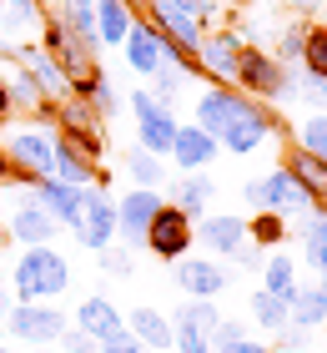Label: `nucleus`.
I'll list each match as a JSON object with an SVG mask.
<instances>
[{
  "label": "nucleus",
  "instance_id": "nucleus-1",
  "mask_svg": "<svg viewBox=\"0 0 327 353\" xmlns=\"http://www.w3.org/2000/svg\"><path fill=\"white\" fill-rule=\"evenodd\" d=\"M191 117L222 152H232V157H252V152L267 147V137L282 132L277 111L252 101V96H242L237 86H207L202 96H196Z\"/></svg>",
  "mask_w": 327,
  "mask_h": 353
},
{
  "label": "nucleus",
  "instance_id": "nucleus-2",
  "mask_svg": "<svg viewBox=\"0 0 327 353\" xmlns=\"http://www.w3.org/2000/svg\"><path fill=\"white\" fill-rule=\"evenodd\" d=\"M6 283H10L15 303H56V298L71 293L76 272L65 263V252H56V248H21V258H15Z\"/></svg>",
  "mask_w": 327,
  "mask_h": 353
},
{
  "label": "nucleus",
  "instance_id": "nucleus-3",
  "mask_svg": "<svg viewBox=\"0 0 327 353\" xmlns=\"http://www.w3.org/2000/svg\"><path fill=\"white\" fill-rule=\"evenodd\" d=\"M0 152L10 157L15 172L25 176H51L56 167V126H30V121H0Z\"/></svg>",
  "mask_w": 327,
  "mask_h": 353
},
{
  "label": "nucleus",
  "instance_id": "nucleus-4",
  "mask_svg": "<svg viewBox=\"0 0 327 353\" xmlns=\"http://www.w3.org/2000/svg\"><path fill=\"white\" fill-rule=\"evenodd\" d=\"M242 202H247L252 212H277L282 222H297L302 212H313V202H307L302 187L287 176V167H272L267 176H252V182L242 187Z\"/></svg>",
  "mask_w": 327,
  "mask_h": 353
},
{
  "label": "nucleus",
  "instance_id": "nucleus-5",
  "mask_svg": "<svg viewBox=\"0 0 327 353\" xmlns=\"http://www.w3.org/2000/svg\"><path fill=\"white\" fill-rule=\"evenodd\" d=\"M126 106H131V117H136V147L167 162L171 137H176V126H182V121H176L161 101H151V91H146V86H131L126 91Z\"/></svg>",
  "mask_w": 327,
  "mask_h": 353
},
{
  "label": "nucleus",
  "instance_id": "nucleus-6",
  "mask_svg": "<svg viewBox=\"0 0 327 353\" xmlns=\"http://www.w3.org/2000/svg\"><path fill=\"white\" fill-rule=\"evenodd\" d=\"M65 328H71V318L56 303H15L6 313V333L25 348H51V343H61Z\"/></svg>",
  "mask_w": 327,
  "mask_h": 353
},
{
  "label": "nucleus",
  "instance_id": "nucleus-7",
  "mask_svg": "<svg viewBox=\"0 0 327 353\" xmlns=\"http://www.w3.org/2000/svg\"><path fill=\"white\" fill-rule=\"evenodd\" d=\"M191 217L182 212V207H171V202H161L156 207V217H151V228H146V252L161 263H182L191 258Z\"/></svg>",
  "mask_w": 327,
  "mask_h": 353
},
{
  "label": "nucleus",
  "instance_id": "nucleus-8",
  "mask_svg": "<svg viewBox=\"0 0 327 353\" xmlns=\"http://www.w3.org/2000/svg\"><path fill=\"white\" fill-rule=\"evenodd\" d=\"M76 243L101 252L116 243V197L106 187H86L81 192V217H76Z\"/></svg>",
  "mask_w": 327,
  "mask_h": 353
},
{
  "label": "nucleus",
  "instance_id": "nucleus-9",
  "mask_svg": "<svg viewBox=\"0 0 327 353\" xmlns=\"http://www.w3.org/2000/svg\"><path fill=\"white\" fill-rule=\"evenodd\" d=\"M161 202H167V192H146V187H131L116 202V237L126 252H146V228H151Z\"/></svg>",
  "mask_w": 327,
  "mask_h": 353
},
{
  "label": "nucleus",
  "instance_id": "nucleus-10",
  "mask_svg": "<svg viewBox=\"0 0 327 353\" xmlns=\"http://www.w3.org/2000/svg\"><path fill=\"white\" fill-rule=\"evenodd\" d=\"M242 46H247L242 30H207L202 46H196V71H202L211 86H232Z\"/></svg>",
  "mask_w": 327,
  "mask_h": 353
},
{
  "label": "nucleus",
  "instance_id": "nucleus-11",
  "mask_svg": "<svg viewBox=\"0 0 327 353\" xmlns=\"http://www.w3.org/2000/svg\"><path fill=\"white\" fill-rule=\"evenodd\" d=\"M196 248H207V258H237V248H247V217L237 212H207L191 222Z\"/></svg>",
  "mask_w": 327,
  "mask_h": 353
},
{
  "label": "nucleus",
  "instance_id": "nucleus-12",
  "mask_svg": "<svg viewBox=\"0 0 327 353\" xmlns=\"http://www.w3.org/2000/svg\"><path fill=\"white\" fill-rule=\"evenodd\" d=\"M56 232H61V228H56V217L45 212V207L30 197V192L10 207V217H6V237H10L15 248H51V237H56Z\"/></svg>",
  "mask_w": 327,
  "mask_h": 353
},
{
  "label": "nucleus",
  "instance_id": "nucleus-13",
  "mask_svg": "<svg viewBox=\"0 0 327 353\" xmlns=\"http://www.w3.org/2000/svg\"><path fill=\"white\" fill-rule=\"evenodd\" d=\"M171 278L196 303H217L226 288H232V278H226V268L217 258H182V263H171Z\"/></svg>",
  "mask_w": 327,
  "mask_h": 353
},
{
  "label": "nucleus",
  "instance_id": "nucleus-14",
  "mask_svg": "<svg viewBox=\"0 0 327 353\" xmlns=\"http://www.w3.org/2000/svg\"><path fill=\"white\" fill-rule=\"evenodd\" d=\"M121 56H126V66H131V76H141V81H151L156 76V66L167 61V36L146 21V15H136L131 21V30H126V46H121Z\"/></svg>",
  "mask_w": 327,
  "mask_h": 353
},
{
  "label": "nucleus",
  "instance_id": "nucleus-15",
  "mask_svg": "<svg viewBox=\"0 0 327 353\" xmlns=\"http://www.w3.org/2000/svg\"><path fill=\"white\" fill-rule=\"evenodd\" d=\"M71 328H81L96 348H101V343L116 339V333H126V313H121L106 293H91V298L76 303V323H71Z\"/></svg>",
  "mask_w": 327,
  "mask_h": 353
},
{
  "label": "nucleus",
  "instance_id": "nucleus-16",
  "mask_svg": "<svg viewBox=\"0 0 327 353\" xmlns=\"http://www.w3.org/2000/svg\"><path fill=\"white\" fill-rule=\"evenodd\" d=\"M217 157H222V147L202 132V126H176L167 162L182 172V176H187V172H207V167H217Z\"/></svg>",
  "mask_w": 327,
  "mask_h": 353
},
{
  "label": "nucleus",
  "instance_id": "nucleus-17",
  "mask_svg": "<svg viewBox=\"0 0 327 353\" xmlns=\"http://www.w3.org/2000/svg\"><path fill=\"white\" fill-rule=\"evenodd\" d=\"M25 192H30V197H36V202L45 207V212L56 217V228H65V232L76 237V217H81V192H86V187H65V182H56V176H36V182H30Z\"/></svg>",
  "mask_w": 327,
  "mask_h": 353
},
{
  "label": "nucleus",
  "instance_id": "nucleus-18",
  "mask_svg": "<svg viewBox=\"0 0 327 353\" xmlns=\"http://www.w3.org/2000/svg\"><path fill=\"white\" fill-rule=\"evenodd\" d=\"M277 167H287V176L302 187V197L317 207V212H327V167L317 162V157H307L302 147H292L287 141V152H282V162Z\"/></svg>",
  "mask_w": 327,
  "mask_h": 353
},
{
  "label": "nucleus",
  "instance_id": "nucleus-19",
  "mask_svg": "<svg viewBox=\"0 0 327 353\" xmlns=\"http://www.w3.org/2000/svg\"><path fill=\"white\" fill-rule=\"evenodd\" d=\"M15 66H25L30 76H36V86L45 91V101H65V96H71V86H65L61 66H56V61H51V56L41 51L36 41H30V46H25V41L15 46Z\"/></svg>",
  "mask_w": 327,
  "mask_h": 353
},
{
  "label": "nucleus",
  "instance_id": "nucleus-20",
  "mask_svg": "<svg viewBox=\"0 0 327 353\" xmlns=\"http://www.w3.org/2000/svg\"><path fill=\"white\" fill-rule=\"evenodd\" d=\"M287 318L292 323L287 328H302V333H313V328H327V283L317 278V283H297V293H292V303H287Z\"/></svg>",
  "mask_w": 327,
  "mask_h": 353
},
{
  "label": "nucleus",
  "instance_id": "nucleus-21",
  "mask_svg": "<svg viewBox=\"0 0 327 353\" xmlns=\"http://www.w3.org/2000/svg\"><path fill=\"white\" fill-rule=\"evenodd\" d=\"M126 333L131 339H136L146 353H161V348H171V318L161 313V308H131L126 313Z\"/></svg>",
  "mask_w": 327,
  "mask_h": 353
},
{
  "label": "nucleus",
  "instance_id": "nucleus-22",
  "mask_svg": "<svg viewBox=\"0 0 327 353\" xmlns=\"http://www.w3.org/2000/svg\"><path fill=\"white\" fill-rule=\"evenodd\" d=\"M211 197H217V182H211V172H187V176H176L171 182V207H182V212L196 222V217H207V207Z\"/></svg>",
  "mask_w": 327,
  "mask_h": 353
},
{
  "label": "nucleus",
  "instance_id": "nucleus-23",
  "mask_svg": "<svg viewBox=\"0 0 327 353\" xmlns=\"http://www.w3.org/2000/svg\"><path fill=\"white\" fill-rule=\"evenodd\" d=\"M297 237H302V263L317 272V278H327V212H302L297 217Z\"/></svg>",
  "mask_w": 327,
  "mask_h": 353
},
{
  "label": "nucleus",
  "instance_id": "nucleus-24",
  "mask_svg": "<svg viewBox=\"0 0 327 353\" xmlns=\"http://www.w3.org/2000/svg\"><path fill=\"white\" fill-rule=\"evenodd\" d=\"M136 21V10L126 6V0H96V41L106 46H126V30Z\"/></svg>",
  "mask_w": 327,
  "mask_h": 353
},
{
  "label": "nucleus",
  "instance_id": "nucleus-25",
  "mask_svg": "<svg viewBox=\"0 0 327 353\" xmlns=\"http://www.w3.org/2000/svg\"><path fill=\"white\" fill-rule=\"evenodd\" d=\"M71 96H86V101L96 106V117H101V121H116V117H121V106H126V96L116 91V81H111L106 71H96L91 81H86V86H76Z\"/></svg>",
  "mask_w": 327,
  "mask_h": 353
},
{
  "label": "nucleus",
  "instance_id": "nucleus-26",
  "mask_svg": "<svg viewBox=\"0 0 327 353\" xmlns=\"http://www.w3.org/2000/svg\"><path fill=\"white\" fill-rule=\"evenodd\" d=\"M262 293L292 303V293H297V263L287 252H267V263H262Z\"/></svg>",
  "mask_w": 327,
  "mask_h": 353
},
{
  "label": "nucleus",
  "instance_id": "nucleus-27",
  "mask_svg": "<svg viewBox=\"0 0 327 353\" xmlns=\"http://www.w3.org/2000/svg\"><path fill=\"white\" fill-rule=\"evenodd\" d=\"M126 176L136 187H146V192H161V187H167V162L151 157V152H141L136 141H131V147H126Z\"/></svg>",
  "mask_w": 327,
  "mask_h": 353
},
{
  "label": "nucleus",
  "instance_id": "nucleus-28",
  "mask_svg": "<svg viewBox=\"0 0 327 353\" xmlns=\"http://www.w3.org/2000/svg\"><path fill=\"white\" fill-rule=\"evenodd\" d=\"M207 339H211V353H272L267 343H257L252 333L237 323V318H222V323L211 328Z\"/></svg>",
  "mask_w": 327,
  "mask_h": 353
},
{
  "label": "nucleus",
  "instance_id": "nucleus-29",
  "mask_svg": "<svg viewBox=\"0 0 327 353\" xmlns=\"http://www.w3.org/2000/svg\"><path fill=\"white\" fill-rule=\"evenodd\" d=\"M247 308H252V323H257V328H267L272 339L292 323V318H287V303H282V298H272V293H262V288H252V293H247Z\"/></svg>",
  "mask_w": 327,
  "mask_h": 353
},
{
  "label": "nucleus",
  "instance_id": "nucleus-30",
  "mask_svg": "<svg viewBox=\"0 0 327 353\" xmlns=\"http://www.w3.org/2000/svg\"><path fill=\"white\" fill-rule=\"evenodd\" d=\"M96 172H101V167H91L86 157H76L71 147L56 141V167H51L56 182H65V187H96Z\"/></svg>",
  "mask_w": 327,
  "mask_h": 353
},
{
  "label": "nucleus",
  "instance_id": "nucleus-31",
  "mask_svg": "<svg viewBox=\"0 0 327 353\" xmlns=\"http://www.w3.org/2000/svg\"><path fill=\"white\" fill-rule=\"evenodd\" d=\"M287 232H292V222H282V217H277V212H252L247 217V243L252 248H282L287 243Z\"/></svg>",
  "mask_w": 327,
  "mask_h": 353
},
{
  "label": "nucleus",
  "instance_id": "nucleus-32",
  "mask_svg": "<svg viewBox=\"0 0 327 353\" xmlns=\"http://www.w3.org/2000/svg\"><path fill=\"white\" fill-rule=\"evenodd\" d=\"M302 76H322V81H327V26L322 21H307V36H302Z\"/></svg>",
  "mask_w": 327,
  "mask_h": 353
},
{
  "label": "nucleus",
  "instance_id": "nucleus-33",
  "mask_svg": "<svg viewBox=\"0 0 327 353\" xmlns=\"http://www.w3.org/2000/svg\"><path fill=\"white\" fill-rule=\"evenodd\" d=\"M292 147H302L307 157H317V162L327 167V117L322 111H313L302 126H292Z\"/></svg>",
  "mask_w": 327,
  "mask_h": 353
},
{
  "label": "nucleus",
  "instance_id": "nucleus-34",
  "mask_svg": "<svg viewBox=\"0 0 327 353\" xmlns=\"http://www.w3.org/2000/svg\"><path fill=\"white\" fill-rule=\"evenodd\" d=\"M302 36H307V21H292L282 36H277V46H272V61L282 71H302Z\"/></svg>",
  "mask_w": 327,
  "mask_h": 353
},
{
  "label": "nucleus",
  "instance_id": "nucleus-35",
  "mask_svg": "<svg viewBox=\"0 0 327 353\" xmlns=\"http://www.w3.org/2000/svg\"><path fill=\"white\" fill-rule=\"evenodd\" d=\"M217 323H222L217 303H196V298H187L182 308H176V318H171V328H196V333H211Z\"/></svg>",
  "mask_w": 327,
  "mask_h": 353
},
{
  "label": "nucleus",
  "instance_id": "nucleus-36",
  "mask_svg": "<svg viewBox=\"0 0 327 353\" xmlns=\"http://www.w3.org/2000/svg\"><path fill=\"white\" fill-rule=\"evenodd\" d=\"M41 21H45V6L41 0H6V26L10 30H41Z\"/></svg>",
  "mask_w": 327,
  "mask_h": 353
},
{
  "label": "nucleus",
  "instance_id": "nucleus-37",
  "mask_svg": "<svg viewBox=\"0 0 327 353\" xmlns=\"http://www.w3.org/2000/svg\"><path fill=\"white\" fill-rule=\"evenodd\" d=\"M297 101L307 111H322V117H327V81H322V76H302V81H297Z\"/></svg>",
  "mask_w": 327,
  "mask_h": 353
},
{
  "label": "nucleus",
  "instance_id": "nucleus-38",
  "mask_svg": "<svg viewBox=\"0 0 327 353\" xmlns=\"http://www.w3.org/2000/svg\"><path fill=\"white\" fill-rule=\"evenodd\" d=\"M171 348L176 353H211V339L196 328H171Z\"/></svg>",
  "mask_w": 327,
  "mask_h": 353
},
{
  "label": "nucleus",
  "instance_id": "nucleus-39",
  "mask_svg": "<svg viewBox=\"0 0 327 353\" xmlns=\"http://www.w3.org/2000/svg\"><path fill=\"white\" fill-rule=\"evenodd\" d=\"M96 263H101L106 272H131V252L111 243V248H101V252H96Z\"/></svg>",
  "mask_w": 327,
  "mask_h": 353
},
{
  "label": "nucleus",
  "instance_id": "nucleus-40",
  "mask_svg": "<svg viewBox=\"0 0 327 353\" xmlns=\"http://www.w3.org/2000/svg\"><path fill=\"white\" fill-rule=\"evenodd\" d=\"M61 348H65V353H101L81 328H65V333H61Z\"/></svg>",
  "mask_w": 327,
  "mask_h": 353
},
{
  "label": "nucleus",
  "instance_id": "nucleus-41",
  "mask_svg": "<svg viewBox=\"0 0 327 353\" xmlns=\"http://www.w3.org/2000/svg\"><path fill=\"white\" fill-rule=\"evenodd\" d=\"M262 263H267V252H262V248H237V258H232V268H247V272H262Z\"/></svg>",
  "mask_w": 327,
  "mask_h": 353
},
{
  "label": "nucleus",
  "instance_id": "nucleus-42",
  "mask_svg": "<svg viewBox=\"0 0 327 353\" xmlns=\"http://www.w3.org/2000/svg\"><path fill=\"white\" fill-rule=\"evenodd\" d=\"M191 10H196V21H202V30H207V26L226 10V0H191Z\"/></svg>",
  "mask_w": 327,
  "mask_h": 353
},
{
  "label": "nucleus",
  "instance_id": "nucleus-43",
  "mask_svg": "<svg viewBox=\"0 0 327 353\" xmlns=\"http://www.w3.org/2000/svg\"><path fill=\"white\" fill-rule=\"evenodd\" d=\"M101 353H146L136 339H131V333H116V339H111V343H101Z\"/></svg>",
  "mask_w": 327,
  "mask_h": 353
},
{
  "label": "nucleus",
  "instance_id": "nucleus-44",
  "mask_svg": "<svg viewBox=\"0 0 327 353\" xmlns=\"http://www.w3.org/2000/svg\"><path fill=\"white\" fill-rule=\"evenodd\" d=\"M307 339H313V333H302V328H282V333H277V348H307Z\"/></svg>",
  "mask_w": 327,
  "mask_h": 353
},
{
  "label": "nucleus",
  "instance_id": "nucleus-45",
  "mask_svg": "<svg viewBox=\"0 0 327 353\" xmlns=\"http://www.w3.org/2000/svg\"><path fill=\"white\" fill-rule=\"evenodd\" d=\"M15 106H10V86H6V71H0V121H10Z\"/></svg>",
  "mask_w": 327,
  "mask_h": 353
},
{
  "label": "nucleus",
  "instance_id": "nucleus-46",
  "mask_svg": "<svg viewBox=\"0 0 327 353\" xmlns=\"http://www.w3.org/2000/svg\"><path fill=\"white\" fill-rule=\"evenodd\" d=\"M287 6L297 10V21H307V15H313V10H322V6H327V0H287Z\"/></svg>",
  "mask_w": 327,
  "mask_h": 353
},
{
  "label": "nucleus",
  "instance_id": "nucleus-47",
  "mask_svg": "<svg viewBox=\"0 0 327 353\" xmlns=\"http://www.w3.org/2000/svg\"><path fill=\"white\" fill-rule=\"evenodd\" d=\"M15 308V298H10V283L6 278H0V328H6V313Z\"/></svg>",
  "mask_w": 327,
  "mask_h": 353
},
{
  "label": "nucleus",
  "instance_id": "nucleus-48",
  "mask_svg": "<svg viewBox=\"0 0 327 353\" xmlns=\"http://www.w3.org/2000/svg\"><path fill=\"white\" fill-rule=\"evenodd\" d=\"M126 6H131V10H136V6H151V0H126Z\"/></svg>",
  "mask_w": 327,
  "mask_h": 353
},
{
  "label": "nucleus",
  "instance_id": "nucleus-49",
  "mask_svg": "<svg viewBox=\"0 0 327 353\" xmlns=\"http://www.w3.org/2000/svg\"><path fill=\"white\" fill-rule=\"evenodd\" d=\"M0 30H6V0H0Z\"/></svg>",
  "mask_w": 327,
  "mask_h": 353
},
{
  "label": "nucleus",
  "instance_id": "nucleus-50",
  "mask_svg": "<svg viewBox=\"0 0 327 353\" xmlns=\"http://www.w3.org/2000/svg\"><path fill=\"white\" fill-rule=\"evenodd\" d=\"M267 6H287V0H267Z\"/></svg>",
  "mask_w": 327,
  "mask_h": 353
},
{
  "label": "nucleus",
  "instance_id": "nucleus-51",
  "mask_svg": "<svg viewBox=\"0 0 327 353\" xmlns=\"http://www.w3.org/2000/svg\"><path fill=\"white\" fill-rule=\"evenodd\" d=\"M0 353H15V348H0Z\"/></svg>",
  "mask_w": 327,
  "mask_h": 353
},
{
  "label": "nucleus",
  "instance_id": "nucleus-52",
  "mask_svg": "<svg viewBox=\"0 0 327 353\" xmlns=\"http://www.w3.org/2000/svg\"><path fill=\"white\" fill-rule=\"evenodd\" d=\"M30 353H45V348H30Z\"/></svg>",
  "mask_w": 327,
  "mask_h": 353
},
{
  "label": "nucleus",
  "instance_id": "nucleus-53",
  "mask_svg": "<svg viewBox=\"0 0 327 353\" xmlns=\"http://www.w3.org/2000/svg\"><path fill=\"white\" fill-rule=\"evenodd\" d=\"M322 26H327V21H322Z\"/></svg>",
  "mask_w": 327,
  "mask_h": 353
},
{
  "label": "nucleus",
  "instance_id": "nucleus-54",
  "mask_svg": "<svg viewBox=\"0 0 327 353\" xmlns=\"http://www.w3.org/2000/svg\"><path fill=\"white\" fill-rule=\"evenodd\" d=\"M322 283H327V278H322Z\"/></svg>",
  "mask_w": 327,
  "mask_h": 353
}]
</instances>
